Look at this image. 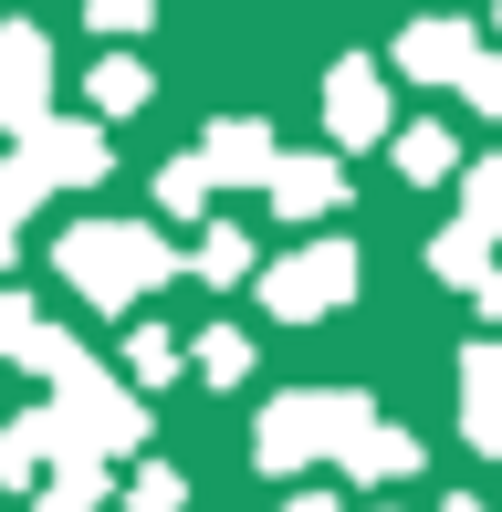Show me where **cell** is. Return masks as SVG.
<instances>
[{"label":"cell","mask_w":502,"mask_h":512,"mask_svg":"<svg viewBox=\"0 0 502 512\" xmlns=\"http://www.w3.org/2000/svg\"><path fill=\"white\" fill-rule=\"evenodd\" d=\"M42 460H53V418H42V408H21L11 429H0V481H32Z\"/></svg>","instance_id":"obj_17"},{"label":"cell","mask_w":502,"mask_h":512,"mask_svg":"<svg viewBox=\"0 0 502 512\" xmlns=\"http://www.w3.org/2000/svg\"><path fill=\"white\" fill-rule=\"evenodd\" d=\"M53 262H63V283L84 293V304H105V314H126L136 293H157L178 272V251L157 241L147 220H74L53 241Z\"/></svg>","instance_id":"obj_2"},{"label":"cell","mask_w":502,"mask_h":512,"mask_svg":"<svg viewBox=\"0 0 502 512\" xmlns=\"http://www.w3.org/2000/svg\"><path fill=\"white\" fill-rule=\"evenodd\" d=\"M377 418V398H356V387H293V398L262 408V429H251V460H262L272 481H293L304 460H346V439Z\"/></svg>","instance_id":"obj_3"},{"label":"cell","mask_w":502,"mask_h":512,"mask_svg":"<svg viewBox=\"0 0 502 512\" xmlns=\"http://www.w3.org/2000/svg\"><path fill=\"white\" fill-rule=\"evenodd\" d=\"M262 304L283 314V324H314V314L356 304V251H346V241H304V251H283V262L262 272Z\"/></svg>","instance_id":"obj_4"},{"label":"cell","mask_w":502,"mask_h":512,"mask_svg":"<svg viewBox=\"0 0 502 512\" xmlns=\"http://www.w3.org/2000/svg\"><path fill=\"white\" fill-rule=\"evenodd\" d=\"M116 481H105V460H63L53 471V492H42V512H95Z\"/></svg>","instance_id":"obj_20"},{"label":"cell","mask_w":502,"mask_h":512,"mask_svg":"<svg viewBox=\"0 0 502 512\" xmlns=\"http://www.w3.org/2000/svg\"><path fill=\"white\" fill-rule=\"evenodd\" d=\"M482 32H471V21H419V32H398V74L408 84H461L471 95V74H482Z\"/></svg>","instance_id":"obj_8"},{"label":"cell","mask_w":502,"mask_h":512,"mask_svg":"<svg viewBox=\"0 0 502 512\" xmlns=\"http://www.w3.org/2000/svg\"><path fill=\"white\" fill-rule=\"evenodd\" d=\"M126 377H136V387L178 377V345H168V324H136V335H126Z\"/></svg>","instance_id":"obj_22"},{"label":"cell","mask_w":502,"mask_h":512,"mask_svg":"<svg viewBox=\"0 0 502 512\" xmlns=\"http://www.w3.org/2000/svg\"><path fill=\"white\" fill-rule=\"evenodd\" d=\"M21 366H42V387H53V398H42V418H53V471H63V460H116V450H136V439H147L136 387L105 377L74 335H53V324H42V335L21 345Z\"/></svg>","instance_id":"obj_1"},{"label":"cell","mask_w":502,"mask_h":512,"mask_svg":"<svg viewBox=\"0 0 502 512\" xmlns=\"http://www.w3.org/2000/svg\"><path fill=\"white\" fill-rule=\"evenodd\" d=\"M461 429H471V450L502 460V335L461 345Z\"/></svg>","instance_id":"obj_10"},{"label":"cell","mask_w":502,"mask_h":512,"mask_svg":"<svg viewBox=\"0 0 502 512\" xmlns=\"http://www.w3.org/2000/svg\"><path fill=\"white\" fill-rule=\"evenodd\" d=\"M84 95H95V115H136V105H147V63H136V53H105L95 74H84Z\"/></svg>","instance_id":"obj_15"},{"label":"cell","mask_w":502,"mask_h":512,"mask_svg":"<svg viewBox=\"0 0 502 512\" xmlns=\"http://www.w3.org/2000/svg\"><path fill=\"white\" fill-rule=\"evenodd\" d=\"M42 335V314H32V293H0V356H21V345Z\"/></svg>","instance_id":"obj_25"},{"label":"cell","mask_w":502,"mask_h":512,"mask_svg":"<svg viewBox=\"0 0 502 512\" xmlns=\"http://www.w3.org/2000/svg\"><path fill=\"white\" fill-rule=\"evenodd\" d=\"M199 377H210V387H241L251 377V335H241V324H199Z\"/></svg>","instance_id":"obj_18"},{"label":"cell","mask_w":502,"mask_h":512,"mask_svg":"<svg viewBox=\"0 0 502 512\" xmlns=\"http://www.w3.org/2000/svg\"><path fill=\"white\" fill-rule=\"evenodd\" d=\"M335 471H346V481H408V471H419V439L387 429V418H367V429L346 439V460H335Z\"/></svg>","instance_id":"obj_12"},{"label":"cell","mask_w":502,"mask_h":512,"mask_svg":"<svg viewBox=\"0 0 502 512\" xmlns=\"http://www.w3.org/2000/svg\"><path fill=\"white\" fill-rule=\"evenodd\" d=\"M461 230L502 241V157H471V168H461Z\"/></svg>","instance_id":"obj_16"},{"label":"cell","mask_w":502,"mask_h":512,"mask_svg":"<svg viewBox=\"0 0 502 512\" xmlns=\"http://www.w3.org/2000/svg\"><path fill=\"white\" fill-rule=\"evenodd\" d=\"M272 209H283V220H325V209H346V168H335V147L325 157H283V168H272Z\"/></svg>","instance_id":"obj_11"},{"label":"cell","mask_w":502,"mask_h":512,"mask_svg":"<svg viewBox=\"0 0 502 512\" xmlns=\"http://www.w3.org/2000/svg\"><path fill=\"white\" fill-rule=\"evenodd\" d=\"M95 32H116V42L147 32V0H95Z\"/></svg>","instance_id":"obj_26"},{"label":"cell","mask_w":502,"mask_h":512,"mask_svg":"<svg viewBox=\"0 0 502 512\" xmlns=\"http://www.w3.org/2000/svg\"><path fill=\"white\" fill-rule=\"evenodd\" d=\"M21 168H32L42 189H95V178H105V136H95V126H63V115H53V126L21 136Z\"/></svg>","instance_id":"obj_9"},{"label":"cell","mask_w":502,"mask_h":512,"mask_svg":"<svg viewBox=\"0 0 502 512\" xmlns=\"http://www.w3.org/2000/svg\"><path fill=\"white\" fill-rule=\"evenodd\" d=\"M0 126H11V136L53 126V42H42L32 21L0 32Z\"/></svg>","instance_id":"obj_5"},{"label":"cell","mask_w":502,"mask_h":512,"mask_svg":"<svg viewBox=\"0 0 502 512\" xmlns=\"http://www.w3.org/2000/svg\"><path fill=\"white\" fill-rule=\"evenodd\" d=\"M32 209H42V178L11 157V168H0V262H11V241H21V220H32Z\"/></svg>","instance_id":"obj_21"},{"label":"cell","mask_w":502,"mask_h":512,"mask_svg":"<svg viewBox=\"0 0 502 512\" xmlns=\"http://www.w3.org/2000/svg\"><path fill=\"white\" fill-rule=\"evenodd\" d=\"M440 512H482V502H440Z\"/></svg>","instance_id":"obj_29"},{"label":"cell","mask_w":502,"mask_h":512,"mask_svg":"<svg viewBox=\"0 0 502 512\" xmlns=\"http://www.w3.org/2000/svg\"><path fill=\"white\" fill-rule=\"evenodd\" d=\"M387 147H398L408 189H440V178H461V136H450L440 115H419V126H398V136H387Z\"/></svg>","instance_id":"obj_13"},{"label":"cell","mask_w":502,"mask_h":512,"mask_svg":"<svg viewBox=\"0 0 502 512\" xmlns=\"http://www.w3.org/2000/svg\"><path fill=\"white\" fill-rule=\"evenodd\" d=\"M471 304H482V314H492V324H502V272H492V283H482V293H471Z\"/></svg>","instance_id":"obj_27"},{"label":"cell","mask_w":502,"mask_h":512,"mask_svg":"<svg viewBox=\"0 0 502 512\" xmlns=\"http://www.w3.org/2000/svg\"><path fill=\"white\" fill-rule=\"evenodd\" d=\"M283 512H335V492H304V502H283Z\"/></svg>","instance_id":"obj_28"},{"label":"cell","mask_w":502,"mask_h":512,"mask_svg":"<svg viewBox=\"0 0 502 512\" xmlns=\"http://www.w3.org/2000/svg\"><path fill=\"white\" fill-rule=\"evenodd\" d=\"M325 126H335V147H377V136H398L387 126V63L367 53H346L325 74Z\"/></svg>","instance_id":"obj_6"},{"label":"cell","mask_w":502,"mask_h":512,"mask_svg":"<svg viewBox=\"0 0 502 512\" xmlns=\"http://www.w3.org/2000/svg\"><path fill=\"white\" fill-rule=\"evenodd\" d=\"M199 168H210V189H272V168H283V147H272L262 115H220L210 136H199Z\"/></svg>","instance_id":"obj_7"},{"label":"cell","mask_w":502,"mask_h":512,"mask_svg":"<svg viewBox=\"0 0 502 512\" xmlns=\"http://www.w3.org/2000/svg\"><path fill=\"white\" fill-rule=\"evenodd\" d=\"M126 512H189V481H178L168 460H147V471L126 481Z\"/></svg>","instance_id":"obj_24"},{"label":"cell","mask_w":502,"mask_h":512,"mask_svg":"<svg viewBox=\"0 0 502 512\" xmlns=\"http://www.w3.org/2000/svg\"><path fill=\"white\" fill-rule=\"evenodd\" d=\"M189 272H199V283H241V272H251V230H231V220H220V230H199Z\"/></svg>","instance_id":"obj_19"},{"label":"cell","mask_w":502,"mask_h":512,"mask_svg":"<svg viewBox=\"0 0 502 512\" xmlns=\"http://www.w3.org/2000/svg\"><path fill=\"white\" fill-rule=\"evenodd\" d=\"M429 272H440V283H461V293H482L502 262H492V241H482V230H461V220H450L440 241H429Z\"/></svg>","instance_id":"obj_14"},{"label":"cell","mask_w":502,"mask_h":512,"mask_svg":"<svg viewBox=\"0 0 502 512\" xmlns=\"http://www.w3.org/2000/svg\"><path fill=\"white\" fill-rule=\"evenodd\" d=\"M199 199H210V168H199V157H168V168H157V209H168V220H189Z\"/></svg>","instance_id":"obj_23"}]
</instances>
